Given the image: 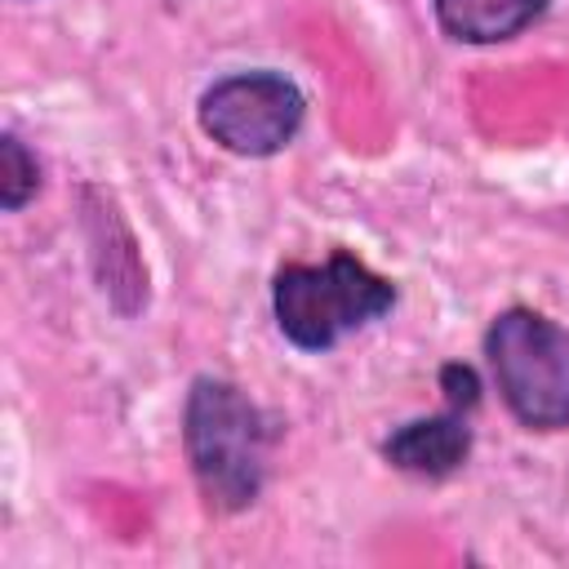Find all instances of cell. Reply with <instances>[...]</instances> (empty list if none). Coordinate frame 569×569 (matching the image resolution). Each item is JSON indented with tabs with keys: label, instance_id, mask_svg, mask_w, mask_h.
Here are the masks:
<instances>
[{
	"label": "cell",
	"instance_id": "1",
	"mask_svg": "<svg viewBox=\"0 0 569 569\" xmlns=\"http://www.w3.org/2000/svg\"><path fill=\"white\" fill-rule=\"evenodd\" d=\"M396 289L351 253H329L320 267H280L271 284V307L280 333L302 351H329L342 333L365 329L391 311Z\"/></svg>",
	"mask_w": 569,
	"mask_h": 569
},
{
	"label": "cell",
	"instance_id": "2",
	"mask_svg": "<svg viewBox=\"0 0 569 569\" xmlns=\"http://www.w3.org/2000/svg\"><path fill=\"white\" fill-rule=\"evenodd\" d=\"M187 453L209 502L236 511L258 498L262 485V418L258 409L218 378H200L187 400Z\"/></svg>",
	"mask_w": 569,
	"mask_h": 569
},
{
	"label": "cell",
	"instance_id": "3",
	"mask_svg": "<svg viewBox=\"0 0 569 569\" xmlns=\"http://www.w3.org/2000/svg\"><path fill=\"white\" fill-rule=\"evenodd\" d=\"M485 356L502 400L525 427H569V329L538 311L511 307L489 325Z\"/></svg>",
	"mask_w": 569,
	"mask_h": 569
},
{
	"label": "cell",
	"instance_id": "4",
	"mask_svg": "<svg viewBox=\"0 0 569 569\" xmlns=\"http://www.w3.org/2000/svg\"><path fill=\"white\" fill-rule=\"evenodd\" d=\"M302 93L280 71H240L204 89L200 98V124L213 142L240 156H271L289 147V138L302 124Z\"/></svg>",
	"mask_w": 569,
	"mask_h": 569
},
{
	"label": "cell",
	"instance_id": "5",
	"mask_svg": "<svg viewBox=\"0 0 569 569\" xmlns=\"http://www.w3.org/2000/svg\"><path fill=\"white\" fill-rule=\"evenodd\" d=\"M382 449L400 471L436 480V476H449L453 467H462V458L471 449V427H467L462 409H449L440 418L405 422L400 431H391V440Z\"/></svg>",
	"mask_w": 569,
	"mask_h": 569
},
{
	"label": "cell",
	"instance_id": "6",
	"mask_svg": "<svg viewBox=\"0 0 569 569\" xmlns=\"http://www.w3.org/2000/svg\"><path fill=\"white\" fill-rule=\"evenodd\" d=\"M551 0H436V18L453 40L493 44L520 36Z\"/></svg>",
	"mask_w": 569,
	"mask_h": 569
},
{
	"label": "cell",
	"instance_id": "7",
	"mask_svg": "<svg viewBox=\"0 0 569 569\" xmlns=\"http://www.w3.org/2000/svg\"><path fill=\"white\" fill-rule=\"evenodd\" d=\"M0 164H4L0 200H4V209H22L27 196L36 191V160L22 151V142L13 133H4V142H0Z\"/></svg>",
	"mask_w": 569,
	"mask_h": 569
},
{
	"label": "cell",
	"instance_id": "8",
	"mask_svg": "<svg viewBox=\"0 0 569 569\" xmlns=\"http://www.w3.org/2000/svg\"><path fill=\"white\" fill-rule=\"evenodd\" d=\"M440 387L449 396L453 409H471L480 400V382H476V369L471 365H445L440 369Z\"/></svg>",
	"mask_w": 569,
	"mask_h": 569
}]
</instances>
